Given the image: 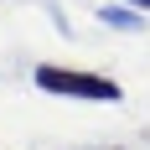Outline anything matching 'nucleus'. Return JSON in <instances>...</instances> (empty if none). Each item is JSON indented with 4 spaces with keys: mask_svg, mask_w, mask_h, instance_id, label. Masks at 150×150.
I'll return each mask as SVG.
<instances>
[{
    "mask_svg": "<svg viewBox=\"0 0 150 150\" xmlns=\"http://www.w3.org/2000/svg\"><path fill=\"white\" fill-rule=\"evenodd\" d=\"M36 88H42V93H57V98H83V104H119V98H124L114 78L78 73V67H52V62L36 67Z\"/></svg>",
    "mask_w": 150,
    "mask_h": 150,
    "instance_id": "f257e3e1",
    "label": "nucleus"
},
{
    "mask_svg": "<svg viewBox=\"0 0 150 150\" xmlns=\"http://www.w3.org/2000/svg\"><path fill=\"white\" fill-rule=\"evenodd\" d=\"M98 21H104V26H119V31H145V16H140V11H124V5L98 11Z\"/></svg>",
    "mask_w": 150,
    "mask_h": 150,
    "instance_id": "f03ea898",
    "label": "nucleus"
},
{
    "mask_svg": "<svg viewBox=\"0 0 150 150\" xmlns=\"http://www.w3.org/2000/svg\"><path fill=\"white\" fill-rule=\"evenodd\" d=\"M129 5H135V11H150V0H129Z\"/></svg>",
    "mask_w": 150,
    "mask_h": 150,
    "instance_id": "7ed1b4c3",
    "label": "nucleus"
},
{
    "mask_svg": "<svg viewBox=\"0 0 150 150\" xmlns=\"http://www.w3.org/2000/svg\"><path fill=\"white\" fill-rule=\"evenodd\" d=\"M104 150H119V145H104Z\"/></svg>",
    "mask_w": 150,
    "mask_h": 150,
    "instance_id": "20e7f679",
    "label": "nucleus"
}]
</instances>
